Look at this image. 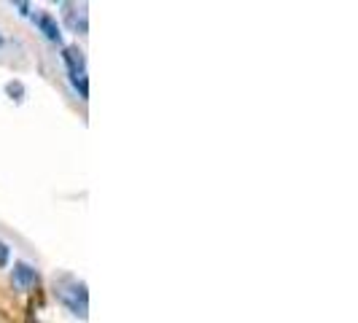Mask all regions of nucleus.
<instances>
[{"mask_svg":"<svg viewBox=\"0 0 358 323\" xmlns=\"http://www.w3.org/2000/svg\"><path fill=\"white\" fill-rule=\"evenodd\" d=\"M11 280H14V286L22 288V291H30V288L38 283V272H36V267H30L27 261H17L14 269H11Z\"/></svg>","mask_w":358,"mask_h":323,"instance_id":"obj_4","label":"nucleus"},{"mask_svg":"<svg viewBox=\"0 0 358 323\" xmlns=\"http://www.w3.org/2000/svg\"><path fill=\"white\" fill-rule=\"evenodd\" d=\"M59 8H65L62 14H65V22L71 24V30L76 33H81V36H87V6L81 3V6H76V3H59Z\"/></svg>","mask_w":358,"mask_h":323,"instance_id":"obj_3","label":"nucleus"},{"mask_svg":"<svg viewBox=\"0 0 358 323\" xmlns=\"http://www.w3.org/2000/svg\"><path fill=\"white\" fill-rule=\"evenodd\" d=\"M8 256H11L8 245H6V243H0V267H6V264H8Z\"/></svg>","mask_w":358,"mask_h":323,"instance_id":"obj_7","label":"nucleus"},{"mask_svg":"<svg viewBox=\"0 0 358 323\" xmlns=\"http://www.w3.org/2000/svg\"><path fill=\"white\" fill-rule=\"evenodd\" d=\"M36 22H38V30L49 38V41H54V43H59V41H62L59 24H57V19H54L52 14H38Z\"/></svg>","mask_w":358,"mask_h":323,"instance_id":"obj_5","label":"nucleus"},{"mask_svg":"<svg viewBox=\"0 0 358 323\" xmlns=\"http://www.w3.org/2000/svg\"><path fill=\"white\" fill-rule=\"evenodd\" d=\"M6 92L11 94V100H22V94H24V87H22L19 81H8V84H6Z\"/></svg>","mask_w":358,"mask_h":323,"instance_id":"obj_6","label":"nucleus"},{"mask_svg":"<svg viewBox=\"0 0 358 323\" xmlns=\"http://www.w3.org/2000/svg\"><path fill=\"white\" fill-rule=\"evenodd\" d=\"M62 59L68 65V73H71V81L76 92H78V97L87 100L90 97V87H87V57H84V52L78 46H68L65 54H62Z\"/></svg>","mask_w":358,"mask_h":323,"instance_id":"obj_2","label":"nucleus"},{"mask_svg":"<svg viewBox=\"0 0 358 323\" xmlns=\"http://www.w3.org/2000/svg\"><path fill=\"white\" fill-rule=\"evenodd\" d=\"M54 296L59 299V305H65L71 310L76 318L87 321V313H90V294L87 286L73 278V275H59L54 278Z\"/></svg>","mask_w":358,"mask_h":323,"instance_id":"obj_1","label":"nucleus"}]
</instances>
